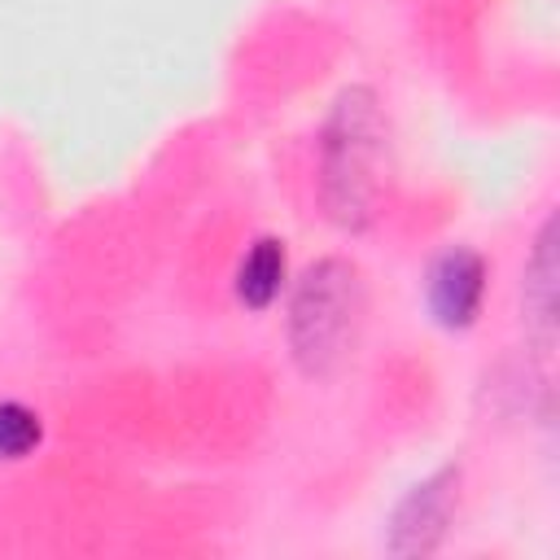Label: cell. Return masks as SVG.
<instances>
[{"mask_svg": "<svg viewBox=\"0 0 560 560\" xmlns=\"http://www.w3.org/2000/svg\"><path fill=\"white\" fill-rule=\"evenodd\" d=\"M363 311L359 271L341 258H319L302 271L289 298V350L306 376H328L354 341Z\"/></svg>", "mask_w": 560, "mask_h": 560, "instance_id": "6da1fadb", "label": "cell"}, {"mask_svg": "<svg viewBox=\"0 0 560 560\" xmlns=\"http://www.w3.org/2000/svg\"><path fill=\"white\" fill-rule=\"evenodd\" d=\"M324 201L341 228H363L372 214V166L381 153V114L368 88H346L324 122Z\"/></svg>", "mask_w": 560, "mask_h": 560, "instance_id": "7a4b0ae2", "label": "cell"}, {"mask_svg": "<svg viewBox=\"0 0 560 560\" xmlns=\"http://www.w3.org/2000/svg\"><path fill=\"white\" fill-rule=\"evenodd\" d=\"M486 298V258L468 245H451L442 249L429 271H424V306L429 319L446 332H464L472 328L477 311Z\"/></svg>", "mask_w": 560, "mask_h": 560, "instance_id": "3957f363", "label": "cell"}, {"mask_svg": "<svg viewBox=\"0 0 560 560\" xmlns=\"http://www.w3.org/2000/svg\"><path fill=\"white\" fill-rule=\"evenodd\" d=\"M455 481H459L455 468H438L433 477H424L420 486H411L398 499V508L389 516V538H385V547L394 556H429L442 542L451 503H455Z\"/></svg>", "mask_w": 560, "mask_h": 560, "instance_id": "277c9868", "label": "cell"}, {"mask_svg": "<svg viewBox=\"0 0 560 560\" xmlns=\"http://www.w3.org/2000/svg\"><path fill=\"white\" fill-rule=\"evenodd\" d=\"M521 319L534 332L538 350H547L556 337V223L551 219L534 236V249L521 271Z\"/></svg>", "mask_w": 560, "mask_h": 560, "instance_id": "5b68a950", "label": "cell"}, {"mask_svg": "<svg viewBox=\"0 0 560 560\" xmlns=\"http://www.w3.org/2000/svg\"><path fill=\"white\" fill-rule=\"evenodd\" d=\"M289 280V254H284V241L280 236H258L241 262H236V276H232V289H236V302L245 311H267L280 289Z\"/></svg>", "mask_w": 560, "mask_h": 560, "instance_id": "8992f818", "label": "cell"}, {"mask_svg": "<svg viewBox=\"0 0 560 560\" xmlns=\"http://www.w3.org/2000/svg\"><path fill=\"white\" fill-rule=\"evenodd\" d=\"M44 442V420L35 407L18 398H0V464H18L35 455Z\"/></svg>", "mask_w": 560, "mask_h": 560, "instance_id": "52a82bcc", "label": "cell"}]
</instances>
